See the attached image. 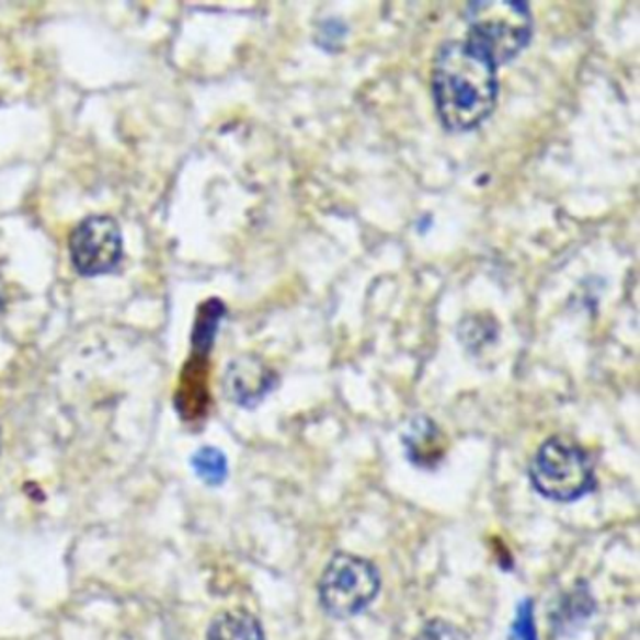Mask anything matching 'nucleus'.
Listing matches in <instances>:
<instances>
[{"label": "nucleus", "mask_w": 640, "mask_h": 640, "mask_svg": "<svg viewBox=\"0 0 640 640\" xmlns=\"http://www.w3.org/2000/svg\"><path fill=\"white\" fill-rule=\"evenodd\" d=\"M197 476L207 484H220L228 478V460L215 447H203L192 458Z\"/></svg>", "instance_id": "9d476101"}, {"label": "nucleus", "mask_w": 640, "mask_h": 640, "mask_svg": "<svg viewBox=\"0 0 640 640\" xmlns=\"http://www.w3.org/2000/svg\"><path fill=\"white\" fill-rule=\"evenodd\" d=\"M222 302L209 301L203 305L199 316H197L196 329H194V350H196L197 355L207 357V353L210 352L213 342H215L216 329L222 320Z\"/></svg>", "instance_id": "1a4fd4ad"}, {"label": "nucleus", "mask_w": 640, "mask_h": 640, "mask_svg": "<svg viewBox=\"0 0 640 640\" xmlns=\"http://www.w3.org/2000/svg\"><path fill=\"white\" fill-rule=\"evenodd\" d=\"M432 99L449 130L476 128L496 105V66L466 39L447 42L432 65Z\"/></svg>", "instance_id": "f257e3e1"}, {"label": "nucleus", "mask_w": 640, "mask_h": 640, "mask_svg": "<svg viewBox=\"0 0 640 640\" xmlns=\"http://www.w3.org/2000/svg\"><path fill=\"white\" fill-rule=\"evenodd\" d=\"M70 255L79 275L112 273L123 260V236L112 216H89L70 236Z\"/></svg>", "instance_id": "39448f33"}, {"label": "nucleus", "mask_w": 640, "mask_h": 640, "mask_svg": "<svg viewBox=\"0 0 640 640\" xmlns=\"http://www.w3.org/2000/svg\"><path fill=\"white\" fill-rule=\"evenodd\" d=\"M405 445L412 453L413 460L418 462L436 460L442 453L438 428L428 419H419L413 423L412 431L405 438Z\"/></svg>", "instance_id": "6e6552de"}, {"label": "nucleus", "mask_w": 640, "mask_h": 640, "mask_svg": "<svg viewBox=\"0 0 640 640\" xmlns=\"http://www.w3.org/2000/svg\"><path fill=\"white\" fill-rule=\"evenodd\" d=\"M468 44L492 65L502 66L515 59L528 46L534 20L524 2L483 0L466 8Z\"/></svg>", "instance_id": "f03ea898"}, {"label": "nucleus", "mask_w": 640, "mask_h": 640, "mask_svg": "<svg viewBox=\"0 0 640 640\" xmlns=\"http://www.w3.org/2000/svg\"><path fill=\"white\" fill-rule=\"evenodd\" d=\"M276 384V374L263 361L244 355L231 361L224 376V389L236 404L252 408L260 404Z\"/></svg>", "instance_id": "423d86ee"}, {"label": "nucleus", "mask_w": 640, "mask_h": 640, "mask_svg": "<svg viewBox=\"0 0 640 640\" xmlns=\"http://www.w3.org/2000/svg\"><path fill=\"white\" fill-rule=\"evenodd\" d=\"M511 637H513V640H537L534 608H532V602H528V599L518 605Z\"/></svg>", "instance_id": "f8f14e48"}, {"label": "nucleus", "mask_w": 640, "mask_h": 640, "mask_svg": "<svg viewBox=\"0 0 640 640\" xmlns=\"http://www.w3.org/2000/svg\"><path fill=\"white\" fill-rule=\"evenodd\" d=\"M379 592V573L361 556L340 552L327 563L320 581L321 607L334 618L363 613Z\"/></svg>", "instance_id": "20e7f679"}, {"label": "nucleus", "mask_w": 640, "mask_h": 640, "mask_svg": "<svg viewBox=\"0 0 640 640\" xmlns=\"http://www.w3.org/2000/svg\"><path fill=\"white\" fill-rule=\"evenodd\" d=\"M529 479L541 496L575 502L594 490V465L575 439L555 436L536 453L529 465Z\"/></svg>", "instance_id": "7ed1b4c3"}, {"label": "nucleus", "mask_w": 640, "mask_h": 640, "mask_svg": "<svg viewBox=\"0 0 640 640\" xmlns=\"http://www.w3.org/2000/svg\"><path fill=\"white\" fill-rule=\"evenodd\" d=\"M415 640H468V635L452 621L432 620L419 631Z\"/></svg>", "instance_id": "9b49d317"}, {"label": "nucleus", "mask_w": 640, "mask_h": 640, "mask_svg": "<svg viewBox=\"0 0 640 640\" xmlns=\"http://www.w3.org/2000/svg\"><path fill=\"white\" fill-rule=\"evenodd\" d=\"M209 640H265V635L255 616L239 608L216 616L210 624Z\"/></svg>", "instance_id": "0eeeda50"}]
</instances>
